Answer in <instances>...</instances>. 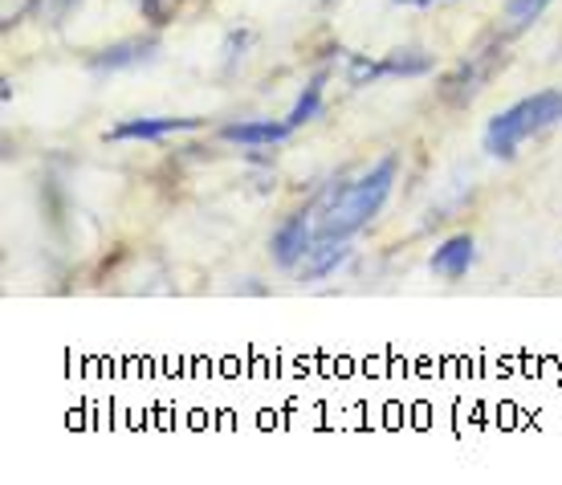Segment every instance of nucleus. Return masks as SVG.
I'll use <instances>...</instances> for the list:
<instances>
[{
    "label": "nucleus",
    "mask_w": 562,
    "mask_h": 485,
    "mask_svg": "<svg viewBox=\"0 0 562 485\" xmlns=\"http://www.w3.org/2000/svg\"><path fill=\"white\" fill-rule=\"evenodd\" d=\"M314 221H318V204H310V208H302V213L285 216V221L278 225L273 241H269V253H273V261H278L281 270L302 266V261L310 257V249L318 245V237H314Z\"/></svg>",
    "instance_id": "nucleus-4"
},
{
    "label": "nucleus",
    "mask_w": 562,
    "mask_h": 485,
    "mask_svg": "<svg viewBox=\"0 0 562 485\" xmlns=\"http://www.w3.org/2000/svg\"><path fill=\"white\" fill-rule=\"evenodd\" d=\"M395 4H420L424 9V4H432V0H395Z\"/></svg>",
    "instance_id": "nucleus-17"
},
{
    "label": "nucleus",
    "mask_w": 562,
    "mask_h": 485,
    "mask_svg": "<svg viewBox=\"0 0 562 485\" xmlns=\"http://www.w3.org/2000/svg\"><path fill=\"white\" fill-rule=\"evenodd\" d=\"M473 261H477V241H473L469 233H457V237H449L445 245H436L428 270H432L436 278H445V282H461L464 273L473 270Z\"/></svg>",
    "instance_id": "nucleus-7"
},
{
    "label": "nucleus",
    "mask_w": 562,
    "mask_h": 485,
    "mask_svg": "<svg viewBox=\"0 0 562 485\" xmlns=\"http://www.w3.org/2000/svg\"><path fill=\"white\" fill-rule=\"evenodd\" d=\"M380 61H371L367 54H347V82L351 86H371L380 82Z\"/></svg>",
    "instance_id": "nucleus-12"
},
{
    "label": "nucleus",
    "mask_w": 562,
    "mask_h": 485,
    "mask_svg": "<svg viewBox=\"0 0 562 485\" xmlns=\"http://www.w3.org/2000/svg\"><path fill=\"white\" fill-rule=\"evenodd\" d=\"M200 127H204V119H196V114H188V119H171V114H159V119H123V123H114L106 131V139L155 143V139H168V135H180V131H200Z\"/></svg>",
    "instance_id": "nucleus-6"
},
{
    "label": "nucleus",
    "mask_w": 562,
    "mask_h": 485,
    "mask_svg": "<svg viewBox=\"0 0 562 485\" xmlns=\"http://www.w3.org/2000/svg\"><path fill=\"white\" fill-rule=\"evenodd\" d=\"M290 123H278V119H240V123H225L221 127V139L240 143V147H273V143L290 139Z\"/></svg>",
    "instance_id": "nucleus-8"
},
{
    "label": "nucleus",
    "mask_w": 562,
    "mask_h": 485,
    "mask_svg": "<svg viewBox=\"0 0 562 485\" xmlns=\"http://www.w3.org/2000/svg\"><path fill=\"white\" fill-rule=\"evenodd\" d=\"M506 57L509 54H506V42H502V37H493V42H485L481 49H473V54L464 57L461 66L440 82L445 102H452V106H469V102L490 86L493 74L506 66Z\"/></svg>",
    "instance_id": "nucleus-3"
},
{
    "label": "nucleus",
    "mask_w": 562,
    "mask_h": 485,
    "mask_svg": "<svg viewBox=\"0 0 562 485\" xmlns=\"http://www.w3.org/2000/svg\"><path fill=\"white\" fill-rule=\"evenodd\" d=\"M542 9H547V0H509L506 16L514 21V29H509V33H521V29L530 25V21H535Z\"/></svg>",
    "instance_id": "nucleus-15"
},
{
    "label": "nucleus",
    "mask_w": 562,
    "mask_h": 485,
    "mask_svg": "<svg viewBox=\"0 0 562 485\" xmlns=\"http://www.w3.org/2000/svg\"><path fill=\"white\" fill-rule=\"evenodd\" d=\"M159 54V37H123V42L106 45L90 57V70L94 74H119V70H135V66H147Z\"/></svg>",
    "instance_id": "nucleus-5"
},
{
    "label": "nucleus",
    "mask_w": 562,
    "mask_h": 485,
    "mask_svg": "<svg viewBox=\"0 0 562 485\" xmlns=\"http://www.w3.org/2000/svg\"><path fill=\"white\" fill-rule=\"evenodd\" d=\"M432 54H424V49H392L380 61V74L383 78H424V74H432Z\"/></svg>",
    "instance_id": "nucleus-10"
},
{
    "label": "nucleus",
    "mask_w": 562,
    "mask_h": 485,
    "mask_svg": "<svg viewBox=\"0 0 562 485\" xmlns=\"http://www.w3.org/2000/svg\"><path fill=\"white\" fill-rule=\"evenodd\" d=\"M347 257H351L347 241H318L310 249L306 266H302V282H323V278H330Z\"/></svg>",
    "instance_id": "nucleus-9"
},
{
    "label": "nucleus",
    "mask_w": 562,
    "mask_h": 485,
    "mask_svg": "<svg viewBox=\"0 0 562 485\" xmlns=\"http://www.w3.org/2000/svg\"><path fill=\"white\" fill-rule=\"evenodd\" d=\"M562 123V90H538L530 99H518L514 106L497 111L485 127V151L493 159H514L526 139Z\"/></svg>",
    "instance_id": "nucleus-2"
},
{
    "label": "nucleus",
    "mask_w": 562,
    "mask_h": 485,
    "mask_svg": "<svg viewBox=\"0 0 562 485\" xmlns=\"http://www.w3.org/2000/svg\"><path fill=\"white\" fill-rule=\"evenodd\" d=\"M135 4H139L143 16H147V21H151L155 29L168 25V0H135Z\"/></svg>",
    "instance_id": "nucleus-16"
},
{
    "label": "nucleus",
    "mask_w": 562,
    "mask_h": 485,
    "mask_svg": "<svg viewBox=\"0 0 562 485\" xmlns=\"http://www.w3.org/2000/svg\"><path fill=\"white\" fill-rule=\"evenodd\" d=\"M395 171L400 159L383 156L371 171H363L351 184H335L318 200V221H314V237L318 241H351L359 228H367L383 213V204L395 188Z\"/></svg>",
    "instance_id": "nucleus-1"
},
{
    "label": "nucleus",
    "mask_w": 562,
    "mask_h": 485,
    "mask_svg": "<svg viewBox=\"0 0 562 485\" xmlns=\"http://www.w3.org/2000/svg\"><path fill=\"white\" fill-rule=\"evenodd\" d=\"M249 45H254V33H249V29H233V33H228L225 45H221V54H225V74L237 70V61L245 57Z\"/></svg>",
    "instance_id": "nucleus-14"
},
{
    "label": "nucleus",
    "mask_w": 562,
    "mask_h": 485,
    "mask_svg": "<svg viewBox=\"0 0 562 485\" xmlns=\"http://www.w3.org/2000/svg\"><path fill=\"white\" fill-rule=\"evenodd\" d=\"M326 4H330V0H326Z\"/></svg>",
    "instance_id": "nucleus-18"
},
{
    "label": "nucleus",
    "mask_w": 562,
    "mask_h": 485,
    "mask_svg": "<svg viewBox=\"0 0 562 485\" xmlns=\"http://www.w3.org/2000/svg\"><path fill=\"white\" fill-rule=\"evenodd\" d=\"M78 4H82V0H33V13H37L42 25H61Z\"/></svg>",
    "instance_id": "nucleus-13"
},
{
    "label": "nucleus",
    "mask_w": 562,
    "mask_h": 485,
    "mask_svg": "<svg viewBox=\"0 0 562 485\" xmlns=\"http://www.w3.org/2000/svg\"><path fill=\"white\" fill-rule=\"evenodd\" d=\"M326 78H330V74L326 70H318L314 74V78H310L306 82V90H302V94H297V102H294V111L285 114V123H290V127H306L310 119H318V114H323V94H326Z\"/></svg>",
    "instance_id": "nucleus-11"
}]
</instances>
